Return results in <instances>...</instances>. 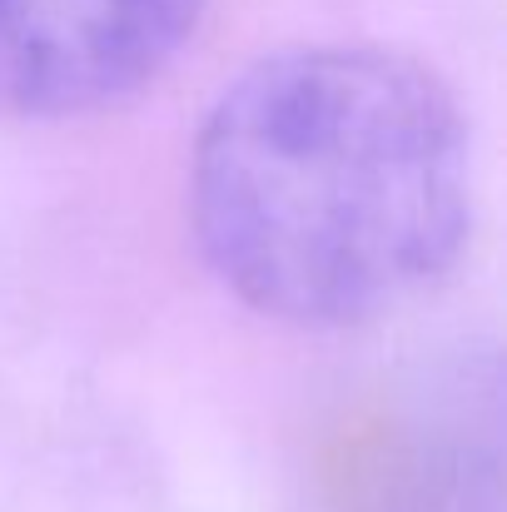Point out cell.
Returning <instances> with one entry per match:
<instances>
[{
    "mask_svg": "<svg viewBox=\"0 0 507 512\" xmlns=\"http://www.w3.org/2000/svg\"><path fill=\"white\" fill-rule=\"evenodd\" d=\"M189 219L219 284L284 324H363L463 254L473 165L448 85L383 45H294L199 125Z\"/></svg>",
    "mask_w": 507,
    "mask_h": 512,
    "instance_id": "6da1fadb",
    "label": "cell"
},
{
    "mask_svg": "<svg viewBox=\"0 0 507 512\" xmlns=\"http://www.w3.org/2000/svg\"><path fill=\"white\" fill-rule=\"evenodd\" d=\"M204 0H0V115H95L165 75Z\"/></svg>",
    "mask_w": 507,
    "mask_h": 512,
    "instance_id": "7a4b0ae2",
    "label": "cell"
}]
</instances>
